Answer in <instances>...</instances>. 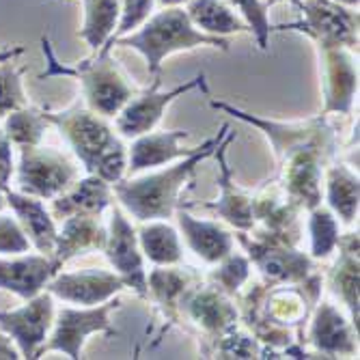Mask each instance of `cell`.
I'll return each mask as SVG.
<instances>
[{"instance_id": "obj_42", "label": "cell", "mask_w": 360, "mask_h": 360, "mask_svg": "<svg viewBox=\"0 0 360 360\" xmlns=\"http://www.w3.org/2000/svg\"><path fill=\"white\" fill-rule=\"evenodd\" d=\"M190 0H158V5L165 9V7H181V5H188Z\"/></svg>"}, {"instance_id": "obj_11", "label": "cell", "mask_w": 360, "mask_h": 360, "mask_svg": "<svg viewBox=\"0 0 360 360\" xmlns=\"http://www.w3.org/2000/svg\"><path fill=\"white\" fill-rule=\"evenodd\" d=\"M304 210L291 199L285 186L272 177L252 194V231L296 246L300 242V214Z\"/></svg>"}, {"instance_id": "obj_7", "label": "cell", "mask_w": 360, "mask_h": 360, "mask_svg": "<svg viewBox=\"0 0 360 360\" xmlns=\"http://www.w3.org/2000/svg\"><path fill=\"white\" fill-rule=\"evenodd\" d=\"M121 307V300L115 296L95 307H63L54 313L52 330L41 345L37 358L50 352H60L72 360L82 358V347L93 335L117 337L119 333L112 328L110 315Z\"/></svg>"}, {"instance_id": "obj_8", "label": "cell", "mask_w": 360, "mask_h": 360, "mask_svg": "<svg viewBox=\"0 0 360 360\" xmlns=\"http://www.w3.org/2000/svg\"><path fill=\"white\" fill-rule=\"evenodd\" d=\"M236 240L244 246L250 264L268 285H298L317 272L311 255L283 240L266 238L255 231H238Z\"/></svg>"}, {"instance_id": "obj_6", "label": "cell", "mask_w": 360, "mask_h": 360, "mask_svg": "<svg viewBox=\"0 0 360 360\" xmlns=\"http://www.w3.org/2000/svg\"><path fill=\"white\" fill-rule=\"evenodd\" d=\"M179 321H188L190 330L199 339L201 356L210 358L216 341L238 328L240 309L233 304V296L201 278L186 291L179 309Z\"/></svg>"}, {"instance_id": "obj_35", "label": "cell", "mask_w": 360, "mask_h": 360, "mask_svg": "<svg viewBox=\"0 0 360 360\" xmlns=\"http://www.w3.org/2000/svg\"><path fill=\"white\" fill-rule=\"evenodd\" d=\"M26 68L15 65V58L0 63V119L28 106V97L24 91Z\"/></svg>"}, {"instance_id": "obj_9", "label": "cell", "mask_w": 360, "mask_h": 360, "mask_svg": "<svg viewBox=\"0 0 360 360\" xmlns=\"http://www.w3.org/2000/svg\"><path fill=\"white\" fill-rule=\"evenodd\" d=\"M80 171L76 162L54 147L30 145L20 149V165H18V190L35 196L41 201H52L54 196L68 190Z\"/></svg>"}, {"instance_id": "obj_29", "label": "cell", "mask_w": 360, "mask_h": 360, "mask_svg": "<svg viewBox=\"0 0 360 360\" xmlns=\"http://www.w3.org/2000/svg\"><path fill=\"white\" fill-rule=\"evenodd\" d=\"M186 13L190 22L214 37H229L240 35V32H250L246 22L236 13L231 5L224 0H190L186 5Z\"/></svg>"}, {"instance_id": "obj_18", "label": "cell", "mask_w": 360, "mask_h": 360, "mask_svg": "<svg viewBox=\"0 0 360 360\" xmlns=\"http://www.w3.org/2000/svg\"><path fill=\"white\" fill-rule=\"evenodd\" d=\"M309 345L315 358H337L358 354V330L328 300L315 304L309 326Z\"/></svg>"}, {"instance_id": "obj_26", "label": "cell", "mask_w": 360, "mask_h": 360, "mask_svg": "<svg viewBox=\"0 0 360 360\" xmlns=\"http://www.w3.org/2000/svg\"><path fill=\"white\" fill-rule=\"evenodd\" d=\"M358 231H349L343 233L339 238L337 250L339 257L335 261V266L330 268L328 276V287L335 296L345 304V309L349 311V321L354 323V328L358 330V268H360V261H358Z\"/></svg>"}, {"instance_id": "obj_38", "label": "cell", "mask_w": 360, "mask_h": 360, "mask_svg": "<svg viewBox=\"0 0 360 360\" xmlns=\"http://www.w3.org/2000/svg\"><path fill=\"white\" fill-rule=\"evenodd\" d=\"M153 7H155V0H121L119 24H117V30H115V35L110 37V41L127 35V32L136 30L153 13Z\"/></svg>"}, {"instance_id": "obj_4", "label": "cell", "mask_w": 360, "mask_h": 360, "mask_svg": "<svg viewBox=\"0 0 360 360\" xmlns=\"http://www.w3.org/2000/svg\"><path fill=\"white\" fill-rule=\"evenodd\" d=\"M41 50L46 56V70L39 78H76L80 82L84 106L97 115H102L104 119H115L119 110L127 104L129 97L136 95L134 84L127 80V76L119 68V63L110 56V52L97 50L95 56L78 63L76 68H70V65H63L56 58L48 35L41 37Z\"/></svg>"}, {"instance_id": "obj_41", "label": "cell", "mask_w": 360, "mask_h": 360, "mask_svg": "<svg viewBox=\"0 0 360 360\" xmlns=\"http://www.w3.org/2000/svg\"><path fill=\"white\" fill-rule=\"evenodd\" d=\"M24 52H26V48H24V46L3 48V50H0V63H5V60H9V58H18V56H22Z\"/></svg>"}, {"instance_id": "obj_12", "label": "cell", "mask_w": 360, "mask_h": 360, "mask_svg": "<svg viewBox=\"0 0 360 360\" xmlns=\"http://www.w3.org/2000/svg\"><path fill=\"white\" fill-rule=\"evenodd\" d=\"M319 54L323 110L321 115H352L358 91V65L354 50L333 44H315Z\"/></svg>"}, {"instance_id": "obj_44", "label": "cell", "mask_w": 360, "mask_h": 360, "mask_svg": "<svg viewBox=\"0 0 360 360\" xmlns=\"http://www.w3.org/2000/svg\"><path fill=\"white\" fill-rule=\"evenodd\" d=\"M337 3H341V5H345V7H352V9L358 7V0H337Z\"/></svg>"}, {"instance_id": "obj_40", "label": "cell", "mask_w": 360, "mask_h": 360, "mask_svg": "<svg viewBox=\"0 0 360 360\" xmlns=\"http://www.w3.org/2000/svg\"><path fill=\"white\" fill-rule=\"evenodd\" d=\"M0 358H11V360H18V358H22L20 356V352H18V347H15V343L9 339V335H5L3 330H0Z\"/></svg>"}, {"instance_id": "obj_10", "label": "cell", "mask_w": 360, "mask_h": 360, "mask_svg": "<svg viewBox=\"0 0 360 360\" xmlns=\"http://www.w3.org/2000/svg\"><path fill=\"white\" fill-rule=\"evenodd\" d=\"M302 11L300 22L281 24L278 30L304 32L313 44L345 46L358 52V11L337 0H291Z\"/></svg>"}, {"instance_id": "obj_15", "label": "cell", "mask_w": 360, "mask_h": 360, "mask_svg": "<svg viewBox=\"0 0 360 360\" xmlns=\"http://www.w3.org/2000/svg\"><path fill=\"white\" fill-rule=\"evenodd\" d=\"M108 220V236L104 244V255L112 270L123 278L125 287L134 289L141 298H147V270L145 257L139 246V236L134 224L127 220L121 205H112Z\"/></svg>"}, {"instance_id": "obj_17", "label": "cell", "mask_w": 360, "mask_h": 360, "mask_svg": "<svg viewBox=\"0 0 360 360\" xmlns=\"http://www.w3.org/2000/svg\"><path fill=\"white\" fill-rule=\"evenodd\" d=\"M125 289L123 278L112 270L102 268H89L78 272H58L48 285L54 298L70 302L76 307H95L110 298H115L119 291Z\"/></svg>"}, {"instance_id": "obj_32", "label": "cell", "mask_w": 360, "mask_h": 360, "mask_svg": "<svg viewBox=\"0 0 360 360\" xmlns=\"http://www.w3.org/2000/svg\"><path fill=\"white\" fill-rule=\"evenodd\" d=\"M309 236H311V257L315 261L328 259L339 244L341 231L339 220L328 205H317L309 210Z\"/></svg>"}, {"instance_id": "obj_39", "label": "cell", "mask_w": 360, "mask_h": 360, "mask_svg": "<svg viewBox=\"0 0 360 360\" xmlns=\"http://www.w3.org/2000/svg\"><path fill=\"white\" fill-rule=\"evenodd\" d=\"M11 147L13 145L9 143L5 129H3V123H0V188H3L5 192L9 190V181H11V175L15 171Z\"/></svg>"}, {"instance_id": "obj_31", "label": "cell", "mask_w": 360, "mask_h": 360, "mask_svg": "<svg viewBox=\"0 0 360 360\" xmlns=\"http://www.w3.org/2000/svg\"><path fill=\"white\" fill-rule=\"evenodd\" d=\"M50 123L44 117V110L24 106L3 119V129L9 139V143L18 149L30 147V145H39L44 141L46 127Z\"/></svg>"}, {"instance_id": "obj_16", "label": "cell", "mask_w": 360, "mask_h": 360, "mask_svg": "<svg viewBox=\"0 0 360 360\" xmlns=\"http://www.w3.org/2000/svg\"><path fill=\"white\" fill-rule=\"evenodd\" d=\"M203 276L194 268L175 266H153L147 274V298L153 302L155 317L160 321V330L155 335L153 345H158L173 326L179 323V309L186 291Z\"/></svg>"}, {"instance_id": "obj_13", "label": "cell", "mask_w": 360, "mask_h": 360, "mask_svg": "<svg viewBox=\"0 0 360 360\" xmlns=\"http://www.w3.org/2000/svg\"><path fill=\"white\" fill-rule=\"evenodd\" d=\"M158 84H160V80H155L149 91L132 95L127 100V104L119 110V115L115 117V127H117L119 136L132 141L141 134L153 132L158 123L162 121L165 110L177 100V97H181L190 91H196V89L207 93V80H205L203 72L194 80H188L186 84H179L171 91H158Z\"/></svg>"}, {"instance_id": "obj_21", "label": "cell", "mask_w": 360, "mask_h": 360, "mask_svg": "<svg viewBox=\"0 0 360 360\" xmlns=\"http://www.w3.org/2000/svg\"><path fill=\"white\" fill-rule=\"evenodd\" d=\"M186 139H190V132H184V129H173V132H147V134L132 139V145L127 149V173L136 175L141 171L165 167L175 160H181L194 153L196 147L181 149L179 143Z\"/></svg>"}, {"instance_id": "obj_25", "label": "cell", "mask_w": 360, "mask_h": 360, "mask_svg": "<svg viewBox=\"0 0 360 360\" xmlns=\"http://www.w3.org/2000/svg\"><path fill=\"white\" fill-rule=\"evenodd\" d=\"M112 205V186L97 175L78 177L68 190L52 199V216L54 220H65L78 214L102 216Z\"/></svg>"}, {"instance_id": "obj_28", "label": "cell", "mask_w": 360, "mask_h": 360, "mask_svg": "<svg viewBox=\"0 0 360 360\" xmlns=\"http://www.w3.org/2000/svg\"><path fill=\"white\" fill-rule=\"evenodd\" d=\"M143 257L153 266H175L184 261V248L177 229L167 220H147L141 222L136 231Z\"/></svg>"}, {"instance_id": "obj_22", "label": "cell", "mask_w": 360, "mask_h": 360, "mask_svg": "<svg viewBox=\"0 0 360 360\" xmlns=\"http://www.w3.org/2000/svg\"><path fill=\"white\" fill-rule=\"evenodd\" d=\"M175 216H177L179 231H181L188 248L201 261H205V264L214 266L233 250L236 238H233L231 231H226V229L222 224H218V222L194 218L186 210L184 201L177 205Z\"/></svg>"}, {"instance_id": "obj_19", "label": "cell", "mask_w": 360, "mask_h": 360, "mask_svg": "<svg viewBox=\"0 0 360 360\" xmlns=\"http://www.w3.org/2000/svg\"><path fill=\"white\" fill-rule=\"evenodd\" d=\"M233 139H236V132H226V136L214 151V158L218 160V167H220V175H218L220 196L212 203H203V210L214 212L224 222L238 229V231H252L255 229L252 194H248L233 181V171L229 167V160H226V151H229V145L233 143Z\"/></svg>"}, {"instance_id": "obj_36", "label": "cell", "mask_w": 360, "mask_h": 360, "mask_svg": "<svg viewBox=\"0 0 360 360\" xmlns=\"http://www.w3.org/2000/svg\"><path fill=\"white\" fill-rule=\"evenodd\" d=\"M261 345L250 333H242L240 328L220 337L212 349L210 358H261Z\"/></svg>"}, {"instance_id": "obj_2", "label": "cell", "mask_w": 360, "mask_h": 360, "mask_svg": "<svg viewBox=\"0 0 360 360\" xmlns=\"http://www.w3.org/2000/svg\"><path fill=\"white\" fill-rule=\"evenodd\" d=\"M44 117L68 141L89 175H97L110 186L125 177L127 147L110 127L108 119L80 102L58 112L44 110Z\"/></svg>"}, {"instance_id": "obj_24", "label": "cell", "mask_w": 360, "mask_h": 360, "mask_svg": "<svg viewBox=\"0 0 360 360\" xmlns=\"http://www.w3.org/2000/svg\"><path fill=\"white\" fill-rule=\"evenodd\" d=\"M5 196H7V205L11 207V214L22 224L32 248L41 255L52 257L54 244H56V233H58V224H56L52 212L44 205L41 199L28 196L20 190L9 188L5 192Z\"/></svg>"}, {"instance_id": "obj_27", "label": "cell", "mask_w": 360, "mask_h": 360, "mask_svg": "<svg viewBox=\"0 0 360 360\" xmlns=\"http://www.w3.org/2000/svg\"><path fill=\"white\" fill-rule=\"evenodd\" d=\"M326 203L335 216L341 218L343 224H352L358 216V199H360V184L358 171L352 169L347 162L335 160L326 167Z\"/></svg>"}, {"instance_id": "obj_43", "label": "cell", "mask_w": 360, "mask_h": 360, "mask_svg": "<svg viewBox=\"0 0 360 360\" xmlns=\"http://www.w3.org/2000/svg\"><path fill=\"white\" fill-rule=\"evenodd\" d=\"M7 207V196H5V190L0 188V212H3Z\"/></svg>"}, {"instance_id": "obj_34", "label": "cell", "mask_w": 360, "mask_h": 360, "mask_svg": "<svg viewBox=\"0 0 360 360\" xmlns=\"http://www.w3.org/2000/svg\"><path fill=\"white\" fill-rule=\"evenodd\" d=\"M226 5H231L236 9V13L246 22L248 30L255 35L257 46L268 52L270 48V35L274 30H278V26H274L270 22V3L266 0H224Z\"/></svg>"}, {"instance_id": "obj_33", "label": "cell", "mask_w": 360, "mask_h": 360, "mask_svg": "<svg viewBox=\"0 0 360 360\" xmlns=\"http://www.w3.org/2000/svg\"><path fill=\"white\" fill-rule=\"evenodd\" d=\"M214 266L216 268L205 274V281H210L212 285L229 293V296H233V298L240 296L242 287L250 281V268H252L250 259L246 255L231 250Z\"/></svg>"}, {"instance_id": "obj_20", "label": "cell", "mask_w": 360, "mask_h": 360, "mask_svg": "<svg viewBox=\"0 0 360 360\" xmlns=\"http://www.w3.org/2000/svg\"><path fill=\"white\" fill-rule=\"evenodd\" d=\"M60 272V266L48 255H13L0 259V291H11L22 300H30L46 289V285Z\"/></svg>"}, {"instance_id": "obj_3", "label": "cell", "mask_w": 360, "mask_h": 360, "mask_svg": "<svg viewBox=\"0 0 360 360\" xmlns=\"http://www.w3.org/2000/svg\"><path fill=\"white\" fill-rule=\"evenodd\" d=\"M115 46L132 48L147 60V70L153 78L160 76L162 63L175 52H188L194 48H220L229 50L226 37H214L199 30L188 18L181 7H165L158 13H151L139 30L127 32V35L104 46V52H112Z\"/></svg>"}, {"instance_id": "obj_30", "label": "cell", "mask_w": 360, "mask_h": 360, "mask_svg": "<svg viewBox=\"0 0 360 360\" xmlns=\"http://www.w3.org/2000/svg\"><path fill=\"white\" fill-rule=\"evenodd\" d=\"M82 9L84 18L78 37L97 52L115 35L121 15V0H82Z\"/></svg>"}, {"instance_id": "obj_1", "label": "cell", "mask_w": 360, "mask_h": 360, "mask_svg": "<svg viewBox=\"0 0 360 360\" xmlns=\"http://www.w3.org/2000/svg\"><path fill=\"white\" fill-rule=\"evenodd\" d=\"M226 132L229 123H222L218 134L207 139L203 145L196 147L194 153L181 158L175 167L167 171H158L132 179H119L117 184H112V196H117L119 205L136 222L167 220L175 216V210L181 203V190L186 188L194 169L214 155L216 147L222 143Z\"/></svg>"}, {"instance_id": "obj_14", "label": "cell", "mask_w": 360, "mask_h": 360, "mask_svg": "<svg viewBox=\"0 0 360 360\" xmlns=\"http://www.w3.org/2000/svg\"><path fill=\"white\" fill-rule=\"evenodd\" d=\"M54 313V296L44 289L37 296L26 300L24 307L0 311V330L9 335L22 358L35 360L52 330Z\"/></svg>"}, {"instance_id": "obj_23", "label": "cell", "mask_w": 360, "mask_h": 360, "mask_svg": "<svg viewBox=\"0 0 360 360\" xmlns=\"http://www.w3.org/2000/svg\"><path fill=\"white\" fill-rule=\"evenodd\" d=\"M108 236V226L102 222L100 216L93 214H78L60 220L56 244L52 259L63 268L70 259L91 252V250H104Z\"/></svg>"}, {"instance_id": "obj_37", "label": "cell", "mask_w": 360, "mask_h": 360, "mask_svg": "<svg viewBox=\"0 0 360 360\" xmlns=\"http://www.w3.org/2000/svg\"><path fill=\"white\" fill-rule=\"evenodd\" d=\"M32 244L26 238L22 224L13 214L0 212V255H24L30 252Z\"/></svg>"}, {"instance_id": "obj_45", "label": "cell", "mask_w": 360, "mask_h": 360, "mask_svg": "<svg viewBox=\"0 0 360 360\" xmlns=\"http://www.w3.org/2000/svg\"><path fill=\"white\" fill-rule=\"evenodd\" d=\"M266 3H270V5H274V3H278V0H266Z\"/></svg>"}, {"instance_id": "obj_5", "label": "cell", "mask_w": 360, "mask_h": 360, "mask_svg": "<svg viewBox=\"0 0 360 360\" xmlns=\"http://www.w3.org/2000/svg\"><path fill=\"white\" fill-rule=\"evenodd\" d=\"M212 108L216 110H224L231 117L259 127L264 132L272 145L276 165L283 162L285 158H289L291 153H298L304 149H317L323 151L326 155L337 158L339 153V139H337V127L330 123L328 115H319L307 121H291V123H283V121H270V119H261L257 115L244 112L238 106H231L220 100H212L210 102Z\"/></svg>"}]
</instances>
